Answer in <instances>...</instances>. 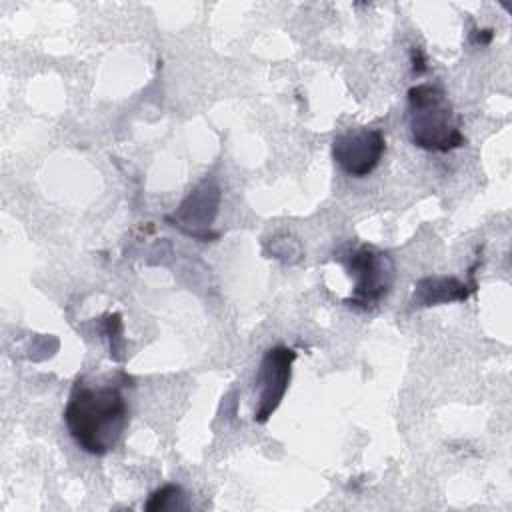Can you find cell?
I'll use <instances>...</instances> for the list:
<instances>
[{
  "mask_svg": "<svg viewBox=\"0 0 512 512\" xmlns=\"http://www.w3.org/2000/svg\"><path fill=\"white\" fill-rule=\"evenodd\" d=\"M64 422L78 448L102 456L118 444L128 424V402L116 384H88L78 378L64 408Z\"/></svg>",
  "mask_w": 512,
  "mask_h": 512,
  "instance_id": "cell-1",
  "label": "cell"
},
{
  "mask_svg": "<svg viewBox=\"0 0 512 512\" xmlns=\"http://www.w3.org/2000/svg\"><path fill=\"white\" fill-rule=\"evenodd\" d=\"M408 126L414 146L428 152H448L466 144L460 118L436 84L424 82L408 90Z\"/></svg>",
  "mask_w": 512,
  "mask_h": 512,
  "instance_id": "cell-2",
  "label": "cell"
},
{
  "mask_svg": "<svg viewBox=\"0 0 512 512\" xmlns=\"http://www.w3.org/2000/svg\"><path fill=\"white\" fill-rule=\"evenodd\" d=\"M340 260L354 278V294L350 300H346V304L368 308L390 292L394 282V262L388 252H382L376 246L360 244L350 248Z\"/></svg>",
  "mask_w": 512,
  "mask_h": 512,
  "instance_id": "cell-3",
  "label": "cell"
},
{
  "mask_svg": "<svg viewBox=\"0 0 512 512\" xmlns=\"http://www.w3.org/2000/svg\"><path fill=\"white\" fill-rule=\"evenodd\" d=\"M384 152L386 138L378 128H348L332 140L334 162L352 178H364L374 172Z\"/></svg>",
  "mask_w": 512,
  "mask_h": 512,
  "instance_id": "cell-4",
  "label": "cell"
},
{
  "mask_svg": "<svg viewBox=\"0 0 512 512\" xmlns=\"http://www.w3.org/2000/svg\"><path fill=\"white\" fill-rule=\"evenodd\" d=\"M294 360L296 352L288 346H272L264 352L256 374L254 422L264 424L282 402L288 390Z\"/></svg>",
  "mask_w": 512,
  "mask_h": 512,
  "instance_id": "cell-5",
  "label": "cell"
},
{
  "mask_svg": "<svg viewBox=\"0 0 512 512\" xmlns=\"http://www.w3.org/2000/svg\"><path fill=\"white\" fill-rule=\"evenodd\" d=\"M220 206V188L212 178H204L178 206L172 216H166L172 226L180 228L188 236H194L202 242L210 240L212 234L208 232L216 212Z\"/></svg>",
  "mask_w": 512,
  "mask_h": 512,
  "instance_id": "cell-6",
  "label": "cell"
},
{
  "mask_svg": "<svg viewBox=\"0 0 512 512\" xmlns=\"http://www.w3.org/2000/svg\"><path fill=\"white\" fill-rule=\"evenodd\" d=\"M466 286L458 282L456 278H424L418 284V290L414 294V302L418 304H436V302H450V300H464L468 292Z\"/></svg>",
  "mask_w": 512,
  "mask_h": 512,
  "instance_id": "cell-7",
  "label": "cell"
},
{
  "mask_svg": "<svg viewBox=\"0 0 512 512\" xmlns=\"http://www.w3.org/2000/svg\"><path fill=\"white\" fill-rule=\"evenodd\" d=\"M146 510H186L188 504L184 500V492L176 484H166L154 490L144 506Z\"/></svg>",
  "mask_w": 512,
  "mask_h": 512,
  "instance_id": "cell-8",
  "label": "cell"
}]
</instances>
